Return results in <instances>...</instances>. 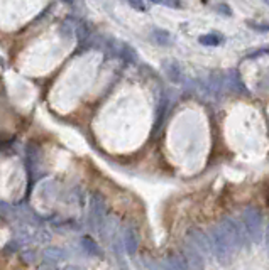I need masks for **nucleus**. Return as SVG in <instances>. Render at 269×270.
Returning <instances> with one entry per match:
<instances>
[{
    "label": "nucleus",
    "instance_id": "obj_19",
    "mask_svg": "<svg viewBox=\"0 0 269 270\" xmlns=\"http://www.w3.org/2000/svg\"><path fill=\"white\" fill-rule=\"evenodd\" d=\"M146 265H147V268L149 270H168L166 268V263H164V260L161 262V260H156V258H146Z\"/></svg>",
    "mask_w": 269,
    "mask_h": 270
},
{
    "label": "nucleus",
    "instance_id": "obj_10",
    "mask_svg": "<svg viewBox=\"0 0 269 270\" xmlns=\"http://www.w3.org/2000/svg\"><path fill=\"white\" fill-rule=\"evenodd\" d=\"M163 68H164L166 76L173 83L182 81V68H180V64L176 63L174 59H166V61H163Z\"/></svg>",
    "mask_w": 269,
    "mask_h": 270
},
{
    "label": "nucleus",
    "instance_id": "obj_1",
    "mask_svg": "<svg viewBox=\"0 0 269 270\" xmlns=\"http://www.w3.org/2000/svg\"><path fill=\"white\" fill-rule=\"evenodd\" d=\"M210 241L213 246V255L219 260L222 265L229 263L232 260V255H234V248H232L230 241L227 240V236L224 233V230L220 228V225L212 226L210 228Z\"/></svg>",
    "mask_w": 269,
    "mask_h": 270
},
{
    "label": "nucleus",
    "instance_id": "obj_8",
    "mask_svg": "<svg viewBox=\"0 0 269 270\" xmlns=\"http://www.w3.org/2000/svg\"><path fill=\"white\" fill-rule=\"evenodd\" d=\"M225 85L229 88V91L232 93H239V95H247V90H245L242 80H240L239 76V71L237 69H230L229 73H227V78H225Z\"/></svg>",
    "mask_w": 269,
    "mask_h": 270
},
{
    "label": "nucleus",
    "instance_id": "obj_18",
    "mask_svg": "<svg viewBox=\"0 0 269 270\" xmlns=\"http://www.w3.org/2000/svg\"><path fill=\"white\" fill-rule=\"evenodd\" d=\"M78 26H80V22H76L75 19H71V17L66 19V21H64L63 24H61V34L66 36V37H69L73 31L76 32V27H78Z\"/></svg>",
    "mask_w": 269,
    "mask_h": 270
},
{
    "label": "nucleus",
    "instance_id": "obj_14",
    "mask_svg": "<svg viewBox=\"0 0 269 270\" xmlns=\"http://www.w3.org/2000/svg\"><path fill=\"white\" fill-rule=\"evenodd\" d=\"M81 246H83V250L85 252H88L90 255H94V257H102V250H100V246L95 243L94 238H90V236H83L81 238Z\"/></svg>",
    "mask_w": 269,
    "mask_h": 270
},
{
    "label": "nucleus",
    "instance_id": "obj_27",
    "mask_svg": "<svg viewBox=\"0 0 269 270\" xmlns=\"http://www.w3.org/2000/svg\"><path fill=\"white\" fill-rule=\"evenodd\" d=\"M267 250H269V226H267Z\"/></svg>",
    "mask_w": 269,
    "mask_h": 270
},
{
    "label": "nucleus",
    "instance_id": "obj_6",
    "mask_svg": "<svg viewBox=\"0 0 269 270\" xmlns=\"http://www.w3.org/2000/svg\"><path fill=\"white\" fill-rule=\"evenodd\" d=\"M183 255L187 258L190 270H205V257L190 241H187L183 246Z\"/></svg>",
    "mask_w": 269,
    "mask_h": 270
},
{
    "label": "nucleus",
    "instance_id": "obj_28",
    "mask_svg": "<svg viewBox=\"0 0 269 270\" xmlns=\"http://www.w3.org/2000/svg\"><path fill=\"white\" fill-rule=\"evenodd\" d=\"M264 2H266V4H269V0H264Z\"/></svg>",
    "mask_w": 269,
    "mask_h": 270
},
{
    "label": "nucleus",
    "instance_id": "obj_15",
    "mask_svg": "<svg viewBox=\"0 0 269 270\" xmlns=\"http://www.w3.org/2000/svg\"><path fill=\"white\" fill-rule=\"evenodd\" d=\"M152 41L159 46H171V43H173V37H171V34L168 31L156 29V31H152Z\"/></svg>",
    "mask_w": 269,
    "mask_h": 270
},
{
    "label": "nucleus",
    "instance_id": "obj_21",
    "mask_svg": "<svg viewBox=\"0 0 269 270\" xmlns=\"http://www.w3.org/2000/svg\"><path fill=\"white\" fill-rule=\"evenodd\" d=\"M247 26H249L252 31H257V32H269V24H256V22H252V21H247Z\"/></svg>",
    "mask_w": 269,
    "mask_h": 270
},
{
    "label": "nucleus",
    "instance_id": "obj_16",
    "mask_svg": "<svg viewBox=\"0 0 269 270\" xmlns=\"http://www.w3.org/2000/svg\"><path fill=\"white\" fill-rule=\"evenodd\" d=\"M92 36V27L88 22H80V26L76 27V39L80 44H85Z\"/></svg>",
    "mask_w": 269,
    "mask_h": 270
},
{
    "label": "nucleus",
    "instance_id": "obj_9",
    "mask_svg": "<svg viewBox=\"0 0 269 270\" xmlns=\"http://www.w3.org/2000/svg\"><path fill=\"white\" fill-rule=\"evenodd\" d=\"M164 263L168 270H188L190 268L187 263V258H185V255L182 253H169L168 257H166Z\"/></svg>",
    "mask_w": 269,
    "mask_h": 270
},
{
    "label": "nucleus",
    "instance_id": "obj_11",
    "mask_svg": "<svg viewBox=\"0 0 269 270\" xmlns=\"http://www.w3.org/2000/svg\"><path fill=\"white\" fill-rule=\"evenodd\" d=\"M124 245H125V250H127L129 253L134 255L137 252V246H139V236L136 233V230L134 228H127V230L124 231Z\"/></svg>",
    "mask_w": 269,
    "mask_h": 270
},
{
    "label": "nucleus",
    "instance_id": "obj_5",
    "mask_svg": "<svg viewBox=\"0 0 269 270\" xmlns=\"http://www.w3.org/2000/svg\"><path fill=\"white\" fill-rule=\"evenodd\" d=\"M187 241H190L198 252H202V255L205 258L215 257V255H213V246H212L210 238L203 233L200 228H190L187 231Z\"/></svg>",
    "mask_w": 269,
    "mask_h": 270
},
{
    "label": "nucleus",
    "instance_id": "obj_26",
    "mask_svg": "<svg viewBox=\"0 0 269 270\" xmlns=\"http://www.w3.org/2000/svg\"><path fill=\"white\" fill-rule=\"evenodd\" d=\"M63 2H66V4H75L76 0H63Z\"/></svg>",
    "mask_w": 269,
    "mask_h": 270
},
{
    "label": "nucleus",
    "instance_id": "obj_24",
    "mask_svg": "<svg viewBox=\"0 0 269 270\" xmlns=\"http://www.w3.org/2000/svg\"><path fill=\"white\" fill-rule=\"evenodd\" d=\"M38 270H58V267L54 263H51V262H46L43 265H39Z\"/></svg>",
    "mask_w": 269,
    "mask_h": 270
},
{
    "label": "nucleus",
    "instance_id": "obj_2",
    "mask_svg": "<svg viewBox=\"0 0 269 270\" xmlns=\"http://www.w3.org/2000/svg\"><path fill=\"white\" fill-rule=\"evenodd\" d=\"M220 228L224 230V233L227 236V240L230 241L234 252H237L242 246H247V231H245L244 223L235 221L234 218H224L220 223Z\"/></svg>",
    "mask_w": 269,
    "mask_h": 270
},
{
    "label": "nucleus",
    "instance_id": "obj_20",
    "mask_svg": "<svg viewBox=\"0 0 269 270\" xmlns=\"http://www.w3.org/2000/svg\"><path fill=\"white\" fill-rule=\"evenodd\" d=\"M151 2L161 4V6L171 7V9H180V7H182V2H180V0H151Z\"/></svg>",
    "mask_w": 269,
    "mask_h": 270
},
{
    "label": "nucleus",
    "instance_id": "obj_22",
    "mask_svg": "<svg viewBox=\"0 0 269 270\" xmlns=\"http://www.w3.org/2000/svg\"><path fill=\"white\" fill-rule=\"evenodd\" d=\"M213 9H215V12L222 14V16H232V9L229 6H225V4H217Z\"/></svg>",
    "mask_w": 269,
    "mask_h": 270
},
{
    "label": "nucleus",
    "instance_id": "obj_13",
    "mask_svg": "<svg viewBox=\"0 0 269 270\" xmlns=\"http://www.w3.org/2000/svg\"><path fill=\"white\" fill-rule=\"evenodd\" d=\"M198 41H200V44H203V46H210V48H213V46H220L224 43V36H222L220 32H210V34L200 36Z\"/></svg>",
    "mask_w": 269,
    "mask_h": 270
},
{
    "label": "nucleus",
    "instance_id": "obj_7",
    "mask_svg": "<svg viewBox=\"0 0 269 270\" xmlns=\"http://www.w3.org/2000/svg\"><path fill=\"white\" fill-rule=\"evenodd\" d=\"M92 225L95 230H100L105 220V208H104V199L100 196H92Z\"/></svg>",
    "mask_w": 269,
    "mask_h": 270
},
{
    "label": "nucleus",
    "instance_id": "obj_4",
    "mask_svg": "<svg viewBox=\"0 0 269 270\" xmlns=\"http://www.w3.org/2000/svg\"><path fill=\"white\" fill-rule=\"evenodd\" d=\"M104 46H105L107 53H109L110 56H114V58L124 59V61H127V63H134L137 59V53L131 48V46L122 43V41L114 39V37L105 39Z\"/></svg>",
    "mask_w": 269,
    "mask_h": 270
},
{
    "label": "nucleus",
    "instance_id": "obj_17",
    "mask_svg": "<svg viewBox=\"0 0 269 270\" xmlns=\"http://www.w3.org/2000/svg\"><path fill=\"white\" fill-rule=\"evenodd\" d=\"M166 110H168V98H166V96H163V98H161V103H159V108H157V115H156L154 133L157 132V130L161 128V125H163V120H164Z\"/></svg>",
    "mask_w": 269,
    "mask_h": 270
},
{
    "label": "nucleus",
    "instance_id": "obj_12",
    "mask_svg": "<svg viewBox=\"0 0 269 270\" xmlns=\"http://www.w3.org/2000/svg\"><path fill=\"white\" fill-rule=\"evenodd\" d=\"M43 257H44L46 262L58 263V262H61V260H64L66 253H64V250H61L59 246H48V248L43 252Z\"/></svg>",
    "mask_w": 269,
    "mask_h": 270
},
{
    "label": "nucleus",
    "instance_id": "obj_3",
    "mask_svg": "<svg viewBox=\"0 0 269 270\" xmlns=\"http://www.w3.org/2000/svg\"><path fill=\"white\" fill-rule=\"evenodd\" d=\"M242 223L247 231V236L252 243L259 245L262 241V215L257 208L247 206L242 211Z\"/></svg>",
    "mask_w": 269,
    "mask_h": 270
},
{
    "label": "nucleus",
    "instance_id": "obj_25",
    "mask_svg": "<svg viewBox=\"0 0 269 270\" xmlns=\"http://www.w3.org/2000/svg\"><path fill=\"white\" fill-rule=\"evenodd\" d=\"M64 270H81V268H78V267H75V265H68V267H66V268H64Z\"/></svg>",
    "mask_w": 269,
    "mask_h": 270
},
{
    "label": "nucleus",
    "instance_id": "obj_23",
    "mask_svg": "<svg viewBox=\"0 0 269 270\" xmlns=\"http://www.w3.org/2000/svg\"><path fill=\"white\" fill-rule=\"evenodd\" d=\"M131 7L137 9V11H146V6H144V0H129Z\"/></svg>",
    "mask_w": 269,
    "mask_h": 270
}]
</instances>
